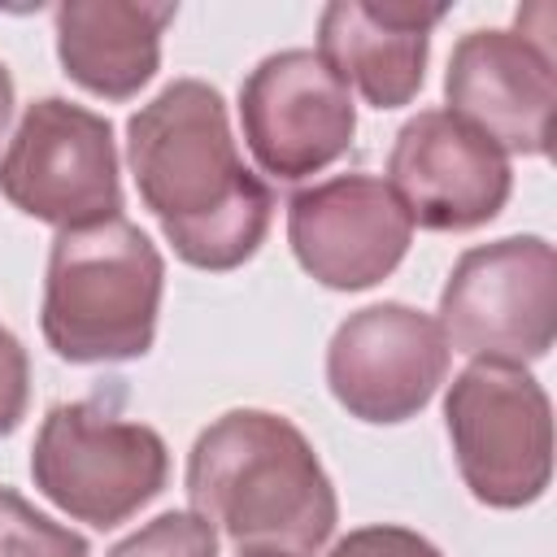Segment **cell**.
<instances>
[{
	"label": "cell",
	"instance_id": "5bb4252c",
	"mask_svg": "<svg viewBox=\"0 0 557 557\" xmlns=\"http://www.w3.org/2000/svg\"><path fill=\"white\" fill-rule=\"evenodd\" d=\"M174 4L70 0L57 9V57L65 74L104 100H131L161 65V35Z\"/></svg>",
	"mask_w": 557,
	"mask_h": 557
},
{
	"label": "cell",
	"instance_id": "7c38bea8",
	"mask_svg": "<svg viewBox=\"0 0 557 557\" xmlns=\"http://www.w3.org/2000/svg\"><path fill=\"white\" fill-rule=\"evenodd\" d=\"M413 222L387 178L335 174L292 196L287 244L300 270L335 292L383 283L409 252Z\"/></svg>",
	"mask_w": 557,
	"mask_h": 557
},
{
	"label": "cell",
	"instance_id": "2e32d148",
	"mask_svg": "<svg viewBox=\"0 0 557 557\" xmlns=\"http://www.w3.org/2000/svg\"><path fill=\"white\" fill-rule=\"evenodd\" d=\"M109 557H218V531L191 509H170L126 535Z\"/></svg>",
	"mask_w": 557,
	"mask_h": 557
},
{
	"label": "cell",
	"instance_id": "6da1fadb",
	"mask_svg": "<svg viewBox=\"0 0 557 557\" xmlns=\"http://www.w3.org/2000/svg\"><path fill=\"white\" fill-rule=\"evenodd\" d=\"M139 200L196 270L244 265L270 231V187L244 170L226 100L200 78H174L126 122Z\"/></svg>",
	"mask_w": 557,
	"mask_h": 557
},
{
	"label": "cell",
	"instance_id": "4fadbf2b",
	"mask_svg": "<svg viewBox=\"0 0 557 557\" xmlns=\"http://www.w3.org/2000/svg\"><path fill=\"white\" fill-rule=\"evenodd\" d=\"M444 4H379L335 0L318 17V57L326 70L366 96L374 109H400L426 78L431 30Z\"/></svg>",
	"mask_w": 557,
	"mask_h": 557
},
{
	"label": "cell",
	"instance_id": "277c9868",
	"mask_svg": "<svg viewBox=\"0 0 557 557\" xmlns=\"http://www.w3.org/2000/svg\"><path fill=\"white\" fill-rule=\"evenodd\" d=\"M444 422L474 500L522 509L544 496L553 479V409L527 366L470 361L444 396Z\"/></svg>",
	"mask_w": 557,
	"mask_h": 557
},
{
	"label": "cell",
	"instance_id": "3957f363",
	"mask_svg": "<svg viewBox=\"0 0 557 557\" xmlns=\"http://www.w3.org/2000/svg\"><path fill=\"white\" fill-rule=\"evenodd\" d=\"M161 287L157 244L122 213L61 231L44 274V339L78 366L144 357L157 335Z\"/></svg>",
	"mask_w": 557,
	"mask_h": 557
},
{
	"label": "cell",
	"instance_id": "5b68a950",
	"mask_svg": "<svg viewBox=\"0 0 557 557\" xmlns=\"http://www.w3.org/2000/svg\"><path fill=\"white\" fill-rule=\"evenodd\" d=\"M30 474L57 509L109 531L165 487L170 453L152 426L122 422L78 400L44 413L30 448Z\"/></svg>",
	"mask_w": 557,
	"mask_h": 557
},
{
	"label": "cell",
	"instance_id": "ffe728a7",
	"mask_svg": "<svg viewBox=\"0 0 557 557\" xmlns=\"http://www.w3.org/2000/svg\"><path fill=\"white\" fill-rule=\"evenodd\" d=\"M239 557H265V553H239Z\"/></svg>",
	"mask_w": 557,
	"mask_h": 557
},
{
	"label": "cell",
	"instance_id": "7a4b0ae2",
	"mask_svg": "<svg viewBox=\"0 0 557 557\" xmlns=\"http://www.w3.org/2000/svg\"><path fill=\"white\" fill-rule=\"evenodd\" d=\"M187 500L239 553L265 557H313L339 518L313 444L270 409H231L196 435Z\"/></svg>",
	"mask_w": 557,
	"mask_h": 557
},
{
	"label": "cell",
	"instance_id": "9a60e30c",
	"mask_svg": "<svg viewBox=\"0 0 557 557\" xmlns=\"http://www.w3.org/2000/svg\"><path fill=\"white\" fill-rule=\"evenodd\" d=\"M0 557H87V540L0 487Z\"/></svg>",
	"mask_w": 557,
	"mask_h": 557
},
{
	"label": "cell",
	"instance_id": "8992f818",
	"mask_svg": "<svg viewBox=\"0 0 557 557\" xmlns=\"http://www.w3.org/2000/svg\"><path fill=\"white\" fill-rule=\"evenodd\" d=\"M448 348L474 361L527 366L557 335V252L540 235H509L461 252L440 292Z\"/></svg>",
	"mask_w": 557,
	"mask_h": 557
},
{
	"label": "cell",
	"instance_id": "ac0fdd59",
	"mask_svg": "<svg viewBox=\"0 0 557 557\" xmlns=\"http://www.w3.org/2000/svg\"><path fill=\"white\" fill-rule=\"evenodd\" d=\"M30 400V361L9 326H0V435L17 431Z\"/></svg>",
	"mask_w": 557,
	"mask_h": 557
},
{
	"label": "cell",
	"instance_id": "30bf717a",
	"mask_svg": "<svg viewBox=\"0 0 557 557\" xmlns=\"http://www.w3.org/2000/svg\"><path fill=\"white\" fill-rule=\"evenodd\" d=\"M239 122L257 165L283 183H300L348 152L357 109L318 52L283 48L244 78Z\"/></svg>",
	"mask_w": 557,
	"mask_h": 557
},
{
	"label": "cell",
	"instance_id": "52a82bcc",
	"mask_svg": "<svg viewBox=\"0 0 557 557\" xmlns=\"http://www.w3.org/2000/svg\"><path fill=\"white\" fill-rule=\"evenodd\" d=\"M0 191L13 209L57 231L117 218L122 183L113 126L61 96L26 104L0 152Z\"/></svg>",
	"mask_w": 557,
	"mask_h": 557
},
{
	"label": "cell",
	"instance_id": "8fae6325",
	"mask_svg": "<svg viewBox=\"0 0 557 557\" xmlns=\"http://www.w3.org/2000/svg\"><path fill=\"white\" fill-rule=\"evenodd\" d=\"M387 187L409 222L426 231H474L492 222L513 187L509 157L448 109H422L396 131Z\"/></svg>",
	"mask_w": 557,
	"mask_h": 557
},
{
	"label": "cell",
	"instance_id": "ba28073f",
	"mask_svg": "<svg viewBox=\"0 0 557 557\" xmlns=\"http://www.w3.org/2000/svg\"><path fill=\"white\" fill-rule=\"evenodd\" d=\"M448 339L440 322L413 305L383 300L348 313L326 348L331 396L361 422H405L448 374Z\"/></svg>",
	"mask_w": 557,
	"mask_h": 557
},
{
	"label": "cell",
	"instance_id": "9c48e42d",
	"mask_svg": "<svg viewBox=\"0 0 557 557\" xmlns=\"http://www.w3.org/2000/svg\"><path fill=\"white\" fill-rule=\"evenodd\" d=\"M553 30H470L457 39L444 74L448 113L483 131L505 157H544L557 117Z\"/></svg>",
	"mask_w": 557,
	"mask_h": 557
},
{
	"label": "cell",
	"instance_id": "e0dca14e",
	"mask_svg": "<svg viewBox=\"0 0 557 557\" xmlns=\"http://www.w3.org/2000/svg\"><path fill=\"white\" fill-rule=\"evenodd\" d=\"M326 557H444L426 535L409 531V527H392V522H379V527H357L348 531Z\"/></svg>",
	"mask_w": 557,
	"mask_h": 557
},
{
	"label": "cell",
	"instance_id": "d6986e66",
	"mask_svg": "<svg viewBox=\"0 0 557 557\" xmlns=\"http://www.w3.org/2000/svg\"><path fill=\"white\" fill-rule=\"evenodd\" d=\"M9 117H13V74H9L4 61H0V135H4Z\"/></svg>",
	"mask_w": 557,
	"mask_h": 557
}]
</instances>
